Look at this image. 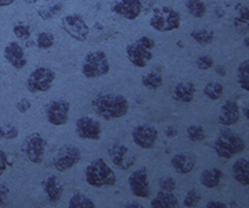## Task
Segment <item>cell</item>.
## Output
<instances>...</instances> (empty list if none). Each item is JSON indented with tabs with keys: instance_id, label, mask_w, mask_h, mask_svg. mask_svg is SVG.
<instances>
[{
	"instance_id": "1",
	"label": "cell",
	"mask_w": 249,
	"mask_h": 208,
	"mask_svg": "<svg viewBox=\"0 0 249 208\" xmlns=\"http://www.w3.org/2000/svg\"><path fill=\"white\" fill-rule=\"evenodd\" d=\"M91 109L97 117L106 121H111L124 117L130 110V104L129 100L122 95L101 93L93 99Z\"/></svg>"
},
{
	"instance_id": "2",
	"label": "cell",
	"mask_w": 249,
	"mask_h": 208,
	"mask_svg": "<svg viewBox=\"0 0 249 208\" xmlns=\"http://www.w3.org/2000/svg\"><path fill=\"white\" fill-rule=\"evenodd\" d=\"M86 182L93 188H108L116 183V175L103 158H96L85 170Z\"/></svg>"
},
{
	"instance_id": "3",
	"label": "cell",
	"mask_w": 249,
	"mask_h": 208,
	"mask_svg": "<svg viewBox=\"0 0 249 208\" xmlns=\"http://www.w3.org/2000/svg\"><path fill=\"white\" fill-rule=\"evenodd\" d=\"M213 149L219 157L231 158L245 150V140L230 129H222L214 140Z\"/></svg>"
},
{
	"instance_id": "4",
	"label": "cell",
	"mask_w": 249,
	"mask_h": 208,
	"mask_svg": "<svg viewBox=\"0 0 249 208\" xmlns=\"http://www.w3.org/2000/svg\"><path fill=\"white\" fill-rule=\"evenodd\" d=\"M155 46L154 39L148 37L139 38L126 47L127 60L137 68H144L152 60V49Z\"/></svg>"
},
{
	"instance_id": "5",
	"label": "cell",
	"mask_w": 249,
	"mask_h": 208,
	"mask_svg": "<svg viewBox=\"0 0 249 208\" xmlns=\"http://www.w3.org/2000/svg\"><path fill=\"white\" fill-rule=\"evenodd\" d=\"M109 73V61L103 50H94L86 55L82 63V75L88 79L101 78Z\"/></svg>"
},
{
	"instance_id": "6",
	"label": "cell",
	"mask_w": 249,
	"mask_h": 208,
	"mask_svg": "<svg viewBox=\"0 0 249 208\" xmlns=\"http://www.w3.org/2000/svg\"><path fill=\"white\" fill-rule=\"evenodd\" d=\"M180 21L181 17L178 11L168 6H163L154 9L150 25L158 32H172L180 27Z\"/></svg>"
},
{
	"instance_id": "7",
	"label": "cell",
	"mask_w": 249,
	"mask_h": 208,
	"mask_svg": "<svg viewBox=\"0 0 249 208\" xmlns=\"http://www.w3.org/2000/svg\"><path fill=\"white\" fill-rule=\"evenodd\" d=\"M55 81V73L49 67H37L29 74L27 89L31 93H45L50 91Z\"/></svg>"
},
{
	"instance_id": "8",
	"label": "cell",
	"mask_w": 249,
	"mask_h": 208,
	"mask_svg": "<svg viewBox=\"0 0 249 208\" xmlns=\"http://www.w3.org/2000/svg\"><path fill=\"white\" fill-rule=\"evenodd\" d=\"M80 149L75 145H65L55 153L53 158V167L58 172L70 171L80 161Z\"/></svg>"
},
{
	"instance_id": "9",
	"label": "cell",
	"mask_w": 249,
	"mask_h": 208,
	"mask_svg": "<svg viewBox=\"0 0 249 208\" xmlns=\"http://www.w3.org/2000/svg\"><path fill=\"white\" fill-rule=\"evenodd\" d=\"M22 153L28 161L34 164L42 163L46 153L45 137L37 132L28 135L22 143Z\"/></svg>"
},
{
	"instance_id": "10",
	"label": "cell",
	"mask_w": 249,
	"mask_h": 208,
	"mask_svg": "<svg viewBox=\"0 0 249 208\" xmlns=\"http://www.w3.org/2000/svg\"><path fill=\"white\" fill-rule=\"evenodd\" d=\"M62 29L76 42H85L90 34L89 25L79 14H68L61 19Z\"/></svg>"
},
{
	"instance_id": "11",
	"label": "cell",
	"mask_w": 249,
	"mask_h": 208,
	"mask_svg": "<svg viewBox=\"0 0 249 208\" xmlns=\"http://www.w3.org/2000/svg\"><path fill=\"white\" fill-rule=\"evenodd\" d=\"M70 110H71V104L67 100L57 99L50 101L46 106L47 122L54 125V127L65 125L68 122V119H70Z\"/></svg>"
},
{
	"instance_id": "12",
	"label": "cell",
	"mask_w": 249,
	"mask_h": 208,
	"mask_svg": "<svg viewBox=\"0 0 249 208\" xmlns=\"http://www.w3.org/2000/svg\"><path fill=\"white\" fill-rule=\"evenodd\" d=\"M132 139H133L134 145L139 146L140 149L150 150L158 140V129L150 124L137 125L132 131Z\"/></svg>"
},
{
	"instance_id": "13",
	"label": "cell",
	"mask_w": 249,
	"mask_h": 208,
	"mask_svg": "<svg viewBox=\"0 0 249 208\" xmlns=\"http://www.w3.org/2000/svg\"><path fill=\"white\" fill-rule=\"evenodd\" d=\"M129 186L130 191L136 197L140 199H148L151 196V189H150V182H148V173L147 168H140L130 173L129 176Z\"/></svg>"
},
{
	"instance_id": "14",
	"label": "cell",
	"mask_w": 249,
	"mask_h": 208,
	"mask_svg": "<svg viewBox=\"0 0 249 208\" xmlns=\"http://www.w3.org/2000/svg\"><path fill=\"white\" fill-rule=\"evenodd\" d=\"M75 132L80 139L98 140L101 137V125L91 117H80L75 124Z\"/></svg>"
},
{
	"instance_id": "15",
	"label": "cell",
	"mask_w": 249,
	"mask_h": 208,
	"mask_svg": "<svg viewBox=\"0 0 249 208\" xmlns=\"http://www.w3.org/2000/svg\"><path fill=\"white\" fill-rule=\"evenodd\" d=\"M142 11V0H118L112 4V13L124 19L133 21Z\"/></svg>"
},
{
	"instance_id": "16",
	"label": "cell",
	"mask_w": 249,
	"mask_h": 208,
	"mask_svg": "<svg viewBox=\"0 0 249 208\" xmlns=\"http://www.w3.org/2000/svg\"><path fill=\"white\" fill-rule=\"evenodd\" d=\"M4 58L16 70H22V68L27 67L28 64L25 50L18 42H9L6 45V47H4Z\"/></svg>"
},
{
	"instance_id": "17",
	"label": "cell",
	"mask_w": 249,
	"mask_h": 208,
	"mask_svg": "<svg viewBox=\"0 0 249 208\" xmlns=\"http://www.w3.org/2000/svg\"><path fill=\"white\" fill-rule=\"evenodd\" d=\"M240 119V106L235 100H227L220 109L219 124L223 127H232Z\"/></svg>"
},
{
	"instance_id": "18",
	"label": "cell",
	"mask_w": 249,
	"mask_h": 208,
	"mask_svg": "<svg viewBox=\"0 0 249 208\" xmlns=\"http://www.w3.org/2000/svg\"><path fill=\"white\" fill-rule=\"evenodd\" d=\"M172 167L173 170L180 173V175H186L194 170L196 163V157L193 153H178L172 157Z\"/></svg>"
},
{
	"instance_id": "19",
	"label": "cell",
	"mask_w": 249,
	"mask_h": 208,
	"mask_svg": "<svg viewBox=\"0 0 249 208\" xmlns=\"http://www.w3.org/2000/svg\"><path fill=\"white\" fill-rule=\"evenodd\" d=\"M43 186H45V191L49 197V201L52 204H57L61 200L62 193H64V183L61 179L57 175H52L46 179Z\"/></svg>"
},
{
	"instance_id": "20",
	"label": "cell",
	"mask_w": 249,
	"mask_h": 208,
	"mask_svg": "<svg viewBox=\"0 0 249 208\" xmlns=\"http://www.w3.org/2000/svg\"><path fill=\"white\" fill-rule=\"evenodd\" d=\"M196 96V85L193 82H180L175 86L173 99L180 103H191Z\"/></svg>"
},
{
	"instance_id": "21",
	"label": "cell",
	"mask_w": 249,
	"mask_h": 208,
	"mask_svg": "<svg viewBox=\"0 0 249 208\" xmlns=\"http://www.w3.org/2000/svg\"><path fill=\"white\" fill-rule=\"evenodd\" d=\"M232 178L242 186H249V160L238 158L232 164Z\"/></svg>"
},
{
	"instance_id": "22",
	"label": "cell",
	"mask_w": 249,
	"mask_h": 208,
	"mask_svg": "<svg viewBox=\"0 0 249 208\" xmlns=\"http://www.w3.org/2000/svg\"><path fill=\"white\" fill-rule=\"evenodd\" d=\"M151 208H180L178 197L172 191L160 190L151 201Z\"/></svg>"
},
{
	"instance_id": "23",
	"label": "cell",
	"mask_w": 249,
	"mask_h": 208,
	"mask_svg": "<svg viewBox=\"0 0 249 208\" xmlns=\"http://www.w3.org/2000/svg\"><path fill=\"white\" fill-rule=\"evenodd\" d=\"M222 178L223 172L219 168H208V170H205L201 173L199 181H201V183L204 185L205 188H208V189H216L220 185Z\"/></svg>"
},
{
	"instance_id": "24",
	"label": "cell",
	"mask_w": 249,
	"mask_h": 208,
	"mask_svg": "<svg viewBox=\"0 0 249 208\" xmlns=\"http://www.w3.org/2000/svg\"><path fill=\"white\" fill-rule=\"evenodd\" d=\"M127 151H129V149L126 146L119 145V143H115V145H112L108 149V154H109L112 163L115 164L118 168H121V170H126L129 167V164L124 163V158H126Z\"/></svg>"
},
{
	"instance_id": "25",
	"label": "cell",
	"mask_w": 249,
	"mask_h": 208,
	"mask_svg": "<svg viewBox=\"0 0 249 208\" xmlns=\"http://www.w3.org/2000/svg\"><path fill=\"white\" fill-rule=\"evenodd\" d=\"M142 83L144 88L151 89V91H157L160 89L163 83V78L160 71H151V73L145 74L142 78Z\"/></svg>"
},
{
	"instance_id": "26",
	"label": "cell",
	"mask_w": 249,
	"mask_h": 208,
	"mask_svg": "<svg viewBox=\"0 0 249 208\" xmlns=\"http://www.w3.org/2000/svg\"><path fill=\"white\" fill-rule=\"evenodd\" d=\"M238 16L234 19V25L240 32H249V7L237 6Z\"/></svg>"
},
{
	"instance_id": "27",
	"label": "cell",
	"mask_w": 249,
	"mask_h": 208,
	"mask_svg": "<svg viewBox=\"0 0 249 208\" xmlns=\"http://www.w3.org/2000/svg\"><path fill=\"white\" fill-rule=\"evenodd\" d=\"M68 208H96V206L86 194L76 191V193L72 194Z\"/></svg>"
},
{
	"instance_id": "28",
	"label": "cell",
	"mask_w": 249,
	"mask_h": 208,
	"mask_svg": "<svg viewBox=\"0 0 249 208\" xmlns=\"http://www.w3.org/2000/svg\"><path fill=\"white\" fill-rule=\"evenodd\" d=\"M186 9L196 19H202L208 11L202 0H186Z\"/></svg>"
},
{
	"instance_id": "29",
	"label": "cell",
	"mask_w": 249,
	"mask_h": 208,
	"mask_svg": "<svg viewBox=\"0 0 249 208\" xmlns=\"http://www.w3.org/2000/svg\"><path fill=\"white\" fill-rule=\"evenodd\" d=\"M237 78L241 89L249 92V60H244L237 68Z\"/></svg>"
},
{
	"instance_id": "30",
	"label": "cell",
	"mask_w": 249,
	"mask_h": 208,
	"mask_svg": "<svg viewBox=\"0 0 249 208\" xmlns=\"http://www.w3.org/2000/svg\"><path fill=\"white\" fill-rule=\"evenodd\" d=\"M191 38L196 40L198 45L208 46L214 40V34L209 29H196L191 32Z\"/></svg>"
},
{
	"instance_id": "31",
	"label": "cell",
	"mask_w": 249,
	"mask_h": 208,
	"mask_svg": "<svg viewBox=\"0 0 249 208\" xmlns=\"http://www.w3.org/2000/svg\"><path fill=\"white\" fill-rule=\"evenodd\" d=\"M224 93V86L219 82H209L208 85H205L204 95L209 100H219Z\"/></svg>"
},
{
	"instance_id": "32",
	"label": "cell",
	"mask_w": 249,
	"mask_h": 208,
	"mask_svg": "<svg viewBox=\"0 0 249 208\" xmlns=\"http://www.w3.org/2000/svg\"><path fill=\"white\" fill-rule=\"evenodd\" d=\"M54 42H55V38L52 32H49V31H45V32H39L37 34V37H36V46L39 47V49H50V47H53Z\"/></svg>"
},
{
	"instance_id": "33",
	"label": "cell",
	"mask_w": 249,
	"mask_h": 208,
	"mask_svg": "<svg viewBox=\"0 0 249 208\" xmlns=\"http://www.w3.org/2000/svg\"><path fill=\"white\" fill-rule=\"evenodd\" d=\"M62 10V4L60 3H54V4H47L45 7H42V9H39L37 11V14H39V17L43 19H54L60 11Z\"/></svg>"
},
{
	"instance_id": "34",
	"label": "cell",
	"mask_w": 249,
	"mask_h": 208,
	"mask_svg": "<svg viewBox=\"0 0 249 208\" xmlns=\"http://www.w3.org/2000/svg\"><path fill=\"white\" fill-rule=\"evenodd\" d=\"M205 129L201 125H190L187 128V137L191 142H202L205 139Z\"/></svg>"
},
{
	"instance_id": "35",
	"label": "cell",
	"mask_w": 249,
	"mask_h": 208,
	"mask_svg": "<svg viewBox=\"0 0 249 208\" xmlns=\"http://www.w3.org/2000/svg\"><path fill=\"white\" fill-rule=\"evenodd\" d=\"M13 32H14V35L19 40H28L31 38V35H32L31 27L28 25L27 22H18V24H16L14 28H13Z\"/></svg>"
},
{
	"instance_id": "36",
	"label": "cell",
	"mask_w": 249,
	"mask_h": 208,
	"mask_svg": "<svg viewBox=\"0 0 249 208\" xmlns=\"http://www.w3.org/2000/svg\"><path fill=\"white\" fill-rule=\"evenodd\" d=\"M18 136L17 127L11 124H0V139L4 140H13Z\"/></svg>"
},
{
	"instance_id": "37",
	"label": "cell",
	"mask_w": 249,
	"mask_h": 208,
	"mask_svg": "<svg viewBox=\"0 0 249 208\" xmlns=\"http://www.w3.org/2000/svg\"><path fill=\"white\" fill-rule=\"evenodd\" d=\"M201 201V193L196 189H190L184 196V206L188 208H194Z\"/></svg>"
},
{
	"instance_id": "38",
	"label": "cell",
	"mask_w": 249,
	"mask_h": 208,
	"mask_svg": "<svg viewBox=\"0 0 249 208\" xmlns=\"http://www.w3.org/2000/svg\"><path fill=\"white\" fill-rule=\"evenodd\" d=\"M213 64H214L213 58H212L209 55L198 56L196 60V68H198V70H202V71L212 68V67H213Z\"/></svg>"
},
{
	"instance_id": "39",
	"label": "cell",
	"mask_w": 249,
	"mask_h": 208,
	"mask_svg": "<svg viewBox=\"0 0 249 208\" xmlns=\"http://www.w3.org/2000/svg\"><path fill=\"white\" fill-rule=\"evenodd\" d=\"M160 189L162 191H173V190L176 189V181H175V178H172V176L160 178Z\"/></svg>"
},
{
	"instance_id": "40",
	"label": "cell",
	"mask_w": 249,
	"mask_h": 208,
	"mask_svg": "<svg viewBox=\"0 0 249 208\" xmlns=\"http://www.w3.org/2000/svg\"><path fill=\"white\" fill-rule=\"evenodd\" d=\"M16 107H17V110L21 114H25V113H28V110L32 107V103H31V100L21 99L17 104H16Z\"/></svg>"
},
{
	"instance_id": "41",
	"label": "cell",
	"mask_w": 249,
	"mask_h": 208,
	"mask_svg": "<svg viewBox=\"0 0 249 208\" xmlns=\"http://www.w3.org/2000/svg\"><path fill=\"white\" fill-rule=\"evenodd\" d=\"M9 167V158H7V154L4 153L3 150H0V175H3L6 170Z\"/></svg>"
},
{
	"instance_id": "42",
	"label": "cell",
	"mask_w": 249,
	"mask_h": 208,
	"mask_svg": "<svg viewBox=\"0 0 249 208\" xmlns=\"http://www.w3.org/2000/svg\"><path fill=\"white\" fill-rule=\"evenodd\" d=\"M7 197H9V189H7V186L0 185V207L7 203Z\"/></svg>"
},
{
	"instance_id": "43",
	"label": "cell",
	"mask_w": 249,
	"mask_h": 208,
	"mask_svg": "<svg viewBox=\"0 0 249 208\" xmlns=\"http://www.w3.org/2000/svg\"><path fill=\"white\" fill-rule=\"evenodd\" d=\"M205 208H227V206L222 201H219V200H211V201L206 203Z\"/></svg>"
},
{
	"instance_id": "44",
	"label": "cell",
	"mask_w": 249,
	"mask_h": 208,
	"mask_svg": "<svg viewBox=\"0 0 249 208\" xmlns=\"http://www.w3.org/2000/svg\"><path fill=\"white\" fill-rule=\"evenodd\" d=\"M165 133H166V136H168V137H176V136H178V129H176L175 127L166 128Z\"/></svg>"
},
{
	"instance_id": "45",
	"label": "cell",
	"mask_w": 249,
	"mask_h": 208,
	"mask_svg": "<svg viewBox=\"0 0 249 208\" xmlns=\"http://www.w3.org/2000/svg\"><path fill=\"white\" fill-rule=\"evenodd\" d=\"M16 0H0V9L1 7H7V6H11Z\"/></svg>"
},
{
	"instance_id": "46",
	"label": "cell",
	"mask_w": 249,
	"mask_h": 208,
	"mask_svg": "<svg viewBox=\"0 0 249 208\" xmlns=\"http://www.w3.org/2000/svg\"><path fill=\"white\" fill-rule=\"evenodd\" d=\"M124 208H144L140 204V203H137V201H133V203H129V204H126Z\"/></svg>"
},
{
	"instance_id": "47",
	"label": "cell",
	"mask_w": 249,
	"mask_h": 208,
	"mask_svg": "<svg viewBox=\"0 0 249 208\" xmlns=\"http://www.w3.org/2000/svg\"><path fill=\"white\" fill-rule=\"evenodd\" d=\"M216 73L219 74V75H222V76H224L226 75V68L223 65H217L216 67Z\"/></svg>"
},
{
	"instance_id": "48",
	"label": "cell",
	"mask_w": 249,
	"mask_h": 208,
	"mask_svg": "<svg viewBox=\"0 0 249 208\" xmlns=\"http://www.w3.org/2000/svg\"><path fill=\"white\" fill-rule=\"evenodd\" d=\"M242 113H244V115H245V118L248 119V122H249V104H247V106L242 109Z\"/></svg>"
},
{
	"instance_id": "49",
	"label": "cell",
	"mask_w": 249,
	"mask_h": 208,
	"mask_svg": "<svg viewBox=\"0 0 249 208\" xmlns=\"http://www.w3.org/2000/svg\"><path fill=\"white\" fill-rule=\"evenodd\" d=\"M244 45H245V47H248L249 49V37H247L244 39Z\"/></svg>"
},
{
	"instance_id": "50",
	"label": "cell",
	"mask_w": 249,
	"mask_h": 208,
	"mask_svg": "<svg viewBox=\"0 0 249 208\" xmlns=\"http://www.w3.org/2000/svg\"><path fill=\"white\" fill-rule=\"evenodd\" d=\"M25 1H27L28 4H35V3H37L39 0H25Z\"/></svg>"
},
{
	"instance_id": "51",
	"label": "cell",
	"mask_w": 249,
	"mask_h": 208,
	"mask_svg": "<svg viewBox=\"0 0 249 208\" xmlns=\"http://www.w3.org/2000/svg\"><path fill=\"white\" fill-rule=\"evenodd\" d=\"M0 78H1V73H0Z\"/></svg>"
}]
</instances>
